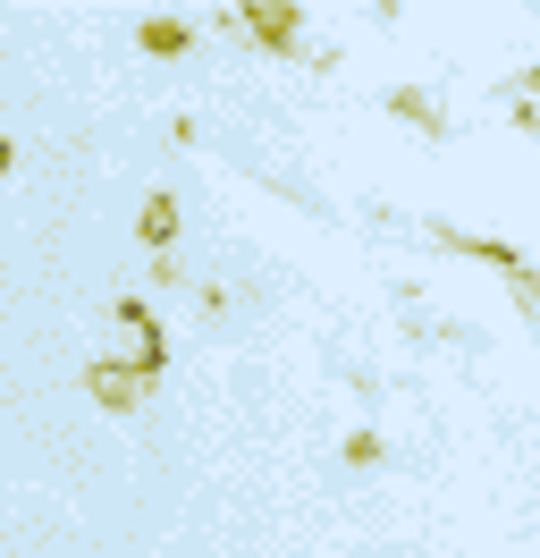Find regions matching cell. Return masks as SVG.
<instances>
[{"instance_id":"2","label":"cell","mask_w":540,"mask_h":558,"mask_svg":"<svg viewBox=\"0 0 540 558\" xmlns=\"http://www.w3.org/2000/svg\"><path fill=\"white\" fill-rule=\"evenodd\" d=\"M94 398L110 407V415H135V398H144V373H127V364H94Z\"/></svg>"},{"instance_id":"1","label":"cell","mask_w":540,"mask_h":558,"mask_svg":"<svg viewBox=\"0 0 540 558\" xmlns=\"http://www.w3.org/2000/svg\"><path fill=\"white\" fill-rule=\"evenodd\" d=\"M236 17H245V26H254V43H270V51H287V43H296V26H304V9H287V0H279V9H262V0H254V9H236Z\"/></svg>"},{"instance_id":"4","label":"cell","mask_w":540,"mask_h":558,"mask_svg":"<svg viewBox=\"0 0 540 558\" xmlns=\"http://www.w3.org/2000/svg\"><path fill=\"white\" fill-rule=\"evenodd\" d=\"M169 238H177V204L152 195V204H144V245H169Z\"/></svg>"},{"instance_id":"5","label":"cell","mask_w":540,"mask_h":558,"mask_svg":"<svg viewBox=\"0 0 540 558\" xmlns=\"http://www.w3.org/2000/svg\"><path fill=\"white\" fill-rule=\"evenodd\" d=\"M389 110H397V119H414V128H431V136H439V110L422 102V94H389Z\"/></svg>"},{"instance_id":"3","label":"cell","mask_w":540,"mask_h":558,"mask_svg":"<svg viewBox=\"0 0 540 558\" xmlns=\"http://www.w3.org/2000/svg\"><path fill=\"white\" fill-rule=\"evenodd\" d=\"M135 43H144V51H186V43H195V26H177V17H144V26H135Z\"/></svg>"},{"instance_id":"6","label":"cell","mask_w":540,"mask_h":558,"mask_svg":"<svg viewBox=\"0 0 540 558\" xmlns=\"http://www.w3.org/2000/svg\"><path fill=\"white\" fill-rule=\"evenodd\" d=\"M532 85H540V69H532Z\"/></svg>"}]
</instances>
